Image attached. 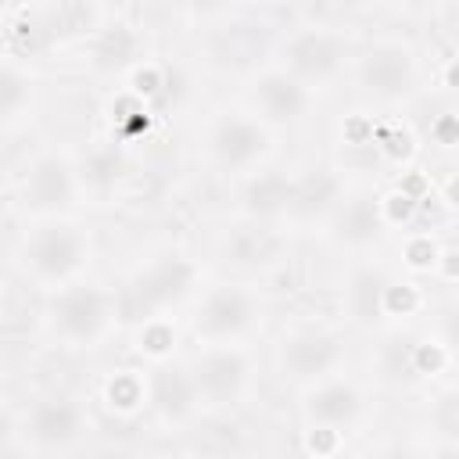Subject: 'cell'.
Returning a JSON list of instances; mask_svg holds the SVG:
<instances>
[{"label":"cell","instance_id":"obj_18","mask_svg":"<svg viewBox=\"0 0 459 459\" xmlns=\"http://www.w3.org/2000/svg\"><path fill=\"white\" fill-rule=\"evenodd\" d=\"M151 398H154V405L165 416L179 420V416H186L194 409L197 391H194L190 373H183V369H158L154 373V384H151Z\"/></svg>","mask_w":459,"mask_h":459},{"label":"cell","instance_id":"obj_6","mask_svg":"<svg viewBox=\"0 0 459 459\" xmlns=\"http://www.w3.org/2000/svg\"><path fill=\"white\" fill-rule=\"evenodd\" d=\"M359 79L373 97H384V100H394V97L409 93L412 82H416L412 50L402 47V43H380V47L366 50L362 61H359Z\"/></svg>","mask_w":459,"mask_h":459},{"label":"cell","instance_id":"obj_25","mask_svg":"<svg viewBox=\"0 0 459 459\" xmlns=\"http://www.w3.org/2000/svg\"><path fill=\"white\" fill-rule=\"evenodd\" d=\"M143 341H147L151 351H165L169 341H172V333H169L165 326H147V330H143Z\"/></svg>","mask_w":459,"mask_h":459},{"label":"cell","instance_id":"obj_24","mask_svg":"<svg viewBox=\"0 0 459 459\" xmlns=\"http://www.w3.org/2000/svg\"><path fill=\"white\" fill-rule=\"evenodd\" d=\"M111 402H118L122 409H129L133 402H140V387H136L129 377H122V380L111 384Z\"/></svg>","mask_w":459,"mask_h":459},{"label":"cell","instance_id":"obj_22","mask_svg":"<svg viewBox=\"0 0 459 459\" xmlns=\"http://www.w3.org/2000/svg\"><path fill=\"white\" fill-rule=\"evenodd\" d=\"M90 22H93V11L82 0H61L57 11H54L50 29L54 32H65V36H75V32H86Z\"/></svg>","mask_w":459,"mask_h":459},{"label":"cell","instance_id":"obj_11","mask_svg":"<svg viewBox=\"0 0 459 459\" xmlns=\"http://www.w3.org/2000/svg\"><path fill=\"white\" fill-rule=\"evenodd\" d=\"M258 111L273 122H294L301 118L305 104H308V93L301 86V79H294L290 72H265L255 79V90H251Z\"/></svg>","mask_w":459,"mask_h":459},{"label":"cell","instance_id":"obj_8","mask_svg":"<svg viewBox=\"0 0 459 459\" xmlns=\"http://www.w3.org/2000/svg\"><path fill=\"white\" fill-rule=\"evenodd\" d=\"M344 61V39L326 29H305L287 43V72L294 79H330Z\"/></svg>","mask_w":459,"mask_h":459},{"label":"cell","instance_id":"obj_5","mask_svg":"<svg viewBox=\"0 0 459 459\" xmlns=\"http://www.w3.org/2000/svg\"><path fill=\"white\" fill-rule=\"evenodd\" d=\"M341 359H344L341 337L323 333V330H298V333L283 337V344H280L283 373L294 380H323L330 369H337Z\"/></svg>","mask_w":459,"mask_h":459},{"label":"cell","instance_id":"obj_21","mask_svg":"<svg viewBox=\"0 0 459 459\" xmlns=\"http://www.w3.org/2000/svg\"><path fill=\"white\" fill-rule=\"evenodd\" d=\"M387 294V280L380 273H362L355 283H351V308L355 316L362 319H373L380 312V301Z\"/></svg>","mask_w":459,"mask_h":459},{"label":"cell","instance_id":"obj_10","mask_svg":"<svg viewBox=\"0 0 459 459\" xmlns=\"http://www.w3.org/2000/svg\"><path fill=\"white\" fill-rule=\"evenodd\" d=\"M22 194L32 212H61L75 197V176L61 158H39L25 172Z\"/></svg>","mask_w":459,"mask_h":459},{"label":"cell","instance_id":"obj_7","mask_svg":"<svg viewBox=\"0 0 459 459\" xmlns=\"http://www.w3.org/2000/svg\"><path fill=\"white\" fill-rule=\"evenodd\" d=\"M255 323V298L244 287H215L197 316V333L208 341L240 337Z\"/></svg>","mask_w":459,"mask_h":459},{"label":"cell","instance_id":"obj_16","mask_svg":"<svg viewBox=\"0 0 459 459\" xmlns=\"http://www.w3.org/2000/svg\"><path fill=\"white\" fill-rule=\"evenodd\" d=\"M337 194H341V183H337L330 172L316 169V172L294 179L290 212L301 215V219H316V215H323V212H330V208L337 204Z\"/></svg>","mask_w":459,"mask_h":459},{"label":"cell","instance_id":"obj_2","mask_svg":"<svg viewBox=\"0 0 459 459\" xmlns=\"http://www.w3.org/2000/svg\"><path fill=\"white\" fill-rule=\"evenodd\" d=\"M111 319V301L97 287H68L50 301V326L72 344H93Z\"/></svg>","mask_w":459,"mask_h":459},{"label":"cell","instance_id":"obj_12","mask_svg":"<svg viewBox=\"0 0 459 459\" xmlns=\"http://www.w3.org/2000/svg\"><path fill=\"white\" fill-rule=\"evenodd\" d=\"M82 430V412L75 402H65V398H43L32 405L29 412V434L47 445V448H61V445H72Z\"/></svg>","mask_w":459,"mask_h":459},{"label":"cell","instance_id":"obj_27","mask_svg":"<svg viewBox=\"0 0 459 459\" xmlns=\"http://www.w3.org/2000/svg\"><path fill=\"white\" fill-rule=\"evenodd\" d=\"M405 4H423V0H405Z\"/></svg>","mask_w":459,"mask_h":459},{"label":"cell","instance_id":"obj_15","mask_svg":"<svg viewBox=\"0 0 459 459\" xmlns=\"http://www.w3.org/2000/svg\"><path fill=\"white\" fill-rule=\"evenodd\" d=\"M290 194H294V179H287L283 172H262L244 186V208L258 219H273L290 212Z\"/></svg>","mask_w":459,"mask_h":459},{"label":"cell","instance_id":"obj_20","mask_svg":"<svg viewBox=\"0 0 459 459\" xmlns=\"http://www.w3.org/2000/svg\"><path fill=\"white\" fill-rule=\"evenodd\" d=\"M126 154L115 147V143H104V147H93L90 151V158L82 161V176H86V183H93V186H111L115 179H122V172H126Z\"/></svg>","mask_w":459,"mask_h":459},{"label":"cell","instance_id":"obj_19","mask_svg":"<svg viewBox=\"0 0 459 459\" xmlns=\"http://www.w3.org/2000/svg\"><path fill=\"white\" fill-rule=\"evenodd\" d=\"M29 100H32V79L22 68L0 61V122L25 111Z\"/></svg>","mask_w":459,"mask_h":459},{"label":"cell","instance_id":"obj_9","mask_svg":"<svg viewBox=\"0 0 459 459\" xmlns=\"http://www.w3.org/2000/svg\"><path fill=\"white\" fill-rule=\"evenodd\" d=\"M265 143H269L265 129L258 122H251V118H240V115L219 118L212 136H208V147H212L215 161L226 165V169H247L251 161L262 158Z\"/></svg>","mask_w":459,"mask_h":459},{"label":"cell","instance_id":"obj_1","mask_svg":"<svg viewBox=\"0 0 459 459\" xmlns=\"http://www.w3.org/2000/svg\"><path fill=\"white\" fill-rule=\"evenodd\" d=\"M194 276H197V269L179 255H165V258L151 262L126 287V312L140 316V319H151L154 312L183 301L194 287Z\"/></svg>","mask_w":459,"mask_h":459},{"label":"cell","instance_id":"obj_23","mask_svg":"<svg viewBox=\"0 0 459 459\" xmlns=\"http://www.w3.org/2000/svg\"><path fill=\"white\" fill-rule=\"evenodd\" d=\"M273 247H276V244H273L262 230H258V233H255V230H247V233H240V237L233 240V258H237V262L255 265V262H265V258L273 255Z\"/></svg>","mask_w":459,"mask_h":459},{"label":"cell","instance_id":"obj_26","mask_svg":"<svg viewBox=\"0 0 459 459\" xmlns=\"http://www.w3.org/2000/svg\"><path fill=\"white\" fill-rule=\"evenodd\" d=\"M194 14H215V11H222L226 7V0H183Z\"/></svg>","mask_w":459,"mask_h":459},{"label":"cell","instance_id":"obj_3","mask_svg":"<svg viewBox=\"0 0 459 459\" xmlns=\"http://www.w3.org/2000/svg\"><path fill=\"white\" fill-rule=\"evenodd\" d=\"M86 258V237L68 222H47L25 240V265L39 280H68Z\"/></svg>","mask_w":459,"mask_h":459},{"label":"cell","instance_id":"obj_4","mask_svg":"<svg viewBox=\"0 0 459 459\" xmlns=\"http://www.w3.org/2000/svg\"><path fill=\"white\" fill-rule=\"evenodd\" d=\"M190 380L197 398H204L208 405H230L247 384V359L237 348H212L194 362Z\"/></svg>","mask_w":459,"mask_h":459},{"label":"cell","instance_id":"obj_17","mask_svg":"<svg viewBox=\"0 0 459 459\" xmlns=\"http://www.w3.org/2000/svg\"><path fill=\"white\" fill-rule=\"evenodd\" d=\"M136 50H140V36L118 22V25L100 29V36L93 39V65L100 72H122L136 61Z\"/></svg>","mask_w":459,"mask_h":459},{"label":"cell","instance_id":"obj_13","mask_svg":"<svg viewBox=\"0 0 459 459\" xmlns=\"http://www.w3.org/2000/svg\"><path fill=\"white\" fill-rule=\"evenodd\" d=\"M305 412L312 423L333 430V427H348L359 412H362V398L351 384H341V380H330L323 387H316L305 402Z\"/></svg>","mask_w":459,"mask_h":459},{"label":"cell","instance_id":"obj_14","mask_svg":"<svg viewBox=\"0 0 459 459\" xmlns=\"http://www.w3.org/2000/svg\"><path fill=\"white\" fill-rule=\"evenodd\" d=\"M333 226H337V237L344 244H355V247L373 244L380 237V226H384V215H380L377 197H369V194L351 197L348 204L337 208V222Z\"/></svg>","mask_w":459,"mask_h":459}]
</instances>
